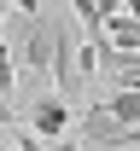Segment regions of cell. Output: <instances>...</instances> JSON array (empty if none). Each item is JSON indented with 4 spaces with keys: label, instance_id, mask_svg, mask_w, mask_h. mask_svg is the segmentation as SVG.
Returning a JSON list of instances; mask_svg holds the SVG:
<instances>
[{
    "label": "cell",
    "instance_id": "obj_5",
    "mask_svg": "<svg viewBox=\"0 0 140 151\" xmlns=\"http://www.w3.org/2000/svg\"><path fill=\"white\" fill-rule=\"evenodd\" d=\"M76 76H82V87L99 76V52H94V41H88V47H76Z\"/></svg>",
    "mask_w": 140,
    "mask_h": 151
},
{
    "label": "cell",
    "instance_id": "obj_3",
    "mask_svg": "<svg viewBox=\"0 0 140 151\" xmlns=\"http://www.w3.org/2000/svg\"><path fill=\"white\" fill-rule=\"evenodd\" d=\"M70 12H76L82 23H88V35L99 41V35H105V18L117 12V0H70Z\"/></svg>",
    "mask_w": 140,
    "mask_h": 151
},
{
    "label": "cell",
    "instance_id": "obj_6",
    "mask_svg": "<svg viewBox=\"0 0 140 151\" xmlns=\"http://www.w3.org/2000/svg\"><path fill=\"white\" fill-rule=\"evenodd\" d=\"M0 151H18V145H0Z\"/></svg>",
    "mask_w": 140,
    "mask_h": 151
},
{
    "label": "cell",
    "instance_id": "obj_2",
    "mask_svg": "<svg viewBox=\"0 0 140 151\" xmlns=\"http://www.w3.org/2000/svg\"><path fill=\"white\" fill-rule=\"evenodd\" d=\"M23 64L47 81V64H53V23L29 18V35H23ZM47 87H53V81H47Z\"/></svg>",
    "mask_w": 140,
    "mask_h": 151
},
{
    "label": "cell",
    "instance_id": "obj_4",
    "mask_svg": "<svg viewBox=\"0 0 140 151\" xmlns=\"http://www.w3.org/2000/svg\"><path fill=\"white\" fill-rule=\"evenodd\" d=\"M105 111H111L117 128H140V93H111V99H105Z\"/></svg>",
    "mask_w": 140,
    "mask_h": 151
},
{
    "label": "cell",
    "instance_id": "obj_1",
    "mask_svg": "<svg viewBox=\"0 0 140 151\" xmlns=\"http://www.w3.org/2000/svg\"><path fill=\"white\" fill-rule=\"evenodd\" d=\"M23 128L35 134L41 145H59V139H70V134H76V105H70V99H59L53 87H41V99L23 111Z\"/></svg>",
    "mask_w": 140,
    "mask_h": 151
}]
</instances>
